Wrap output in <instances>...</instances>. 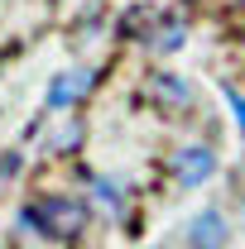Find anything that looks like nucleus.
I'll return each instance as SVG.
<instances>
[{"label":"nucleus","mask_w":245,"mask_h":249,"mask_svg":"<svg viewBox=\"0 0 245 249\" xmlns=\"http://www.w3.org/2000/svg\"><path fill=\"white\" fill-rule=\"evenodd\" d=\"M87 225H92V206H87V196H72V192H43V196L24 201L15 216V230L24 240H58V245L82 240Z\"/></svg>","instance_id":"1"},{"label":"nucleus","mask_w":245,"mask_h":249,"mask_svg":"<svg viewBox=\"0 0 245 249\" xmlns=\"http://www.w3.org/2000/svg\"><path fill=\"white\" fill-rule=\"evenodd\" d=\"M168 173H173V182L183 187V192L202 187V182L216 173V154H212V144H183V149H173V158H168Z\"/></svg>","instance_id":"2"},{"label":"nucleus","mask_w":245,"mask_h":249,"mask_svg":"<svg viewBox=\"0 0 245 249\" xmlns=\"http://www.w3.org/2000/svg\"><path fill=\"white\" fill-rule=\"evenodd\" d=\"M96 87V72L92 67H67L48 82V96H43V110H77Z\"/></svg>","instance_id":"3"},{"label":"nucleus","mask_w":245,"mask_h":249,"mask_svg":"<svg viewBox=\"0 0 245 249\" xmlns=\"http://www.w3.org/2000/svg\"><path fill=\"white\" fill-rule=\"evenodd\" d=\"M144 96H149L159 110H187L192 106V82L178 77V72H149V82H144Z\"/></svg>","instance_id":"4"},{"label":"nucleus","mask_w":245,"mask_h":249,"mask_svg":"<svg viewBox=\"0 0 245 249\" xmlns=\"http://www.w3.org/2000/svg\"><path fill=\"white\" fill-rule=\"evenodd\" d=\"M183 240H187V249H226L231 245V220L207 206V211H197V216L187 220Z\"/></svg>","instance_id":"5"},{"label":"nucleus","mask_w":245,"mask_h":249,"mask_svg":"<svg viewBox=\"0 0 245 249\" xmlns=\"http://www.w3.org/2000/svg\"><path fill=\"white\" fill-rule=\"evenodd\" d=\"M183 43H187V19H183V15H168V19H159V24H154V34L144 38V48H149L154 58H173Z\"/></svg>","instance_id":"6"},{"label":"nucleus","mask_w":245,"mask_h":249,"mask_svg":"<svg viewBox=\"0 0 245 249\" xmlns=\"http://www.w3.org/2000/svg\"><path fill=\"white\" fill-rule=\"evenodd\" d=\"M159 19H163V15H159L154 5H130L121 19H116V38H149Z\"/></svg>","instance_id":"7"},{"label":"nucleus","mask_w":245,"mask_h":249,"mask_svg":"<svg viewBox=\"0 0 245 249\" xmlns=\"http://www.w3.org/2000/svg\"><path fill=\"white\" fill-rule=\"evenodd\" d=\"M77 144H82V120H77V115H67V120H62L58 129H53V134H48L43 154H53V158H67L72 149H77Z\"/></svg>","instance_id":"8"},{"label":"nucleus","mask_w":245,"mask_h":249,"mask_svg":"<svg viewBox=\"0 0 245 249\" xmlns=\"http://www.w3.org/2000/svg\"><path fill=\"white\" fill-rule=\"evenodd\" d=\"M92 192H96L101 206H111L116 216H125V187L116 182V178H92Z\"/></svg>","instance_id":"9"},{"label":"nucleus","mask_w":245,"mask_h":249,"mask_svg":"<svg viewBox=\"0 0 245 249\" xmlns=\"http://www.w3.org/2000/svg\"><path fill=\"white\" fill-rule=\"evenodd\" d=\"M20 173H24V154H20V149H5V154H0V192L15 182Z\"/></svg>","instance_id":"10"},{"label":"nucleus","mask_w":245,"mask_h":249,"mask_svg":"<svg viewBox=\"0 0 245 249\" xmlns=\"http://www.w3.org/2000/svg\"><path fill=\"white\" fill-rule=\"evenodd\" d=\"M221 96H226V106H231V115H236V129H241V139H245V91L231 87V82H221Z\"/></svg>","instance_id":"11"},{"label":"nucleus","mask_w":245,"mask_h":249,"mask_svg":"<svg viewBox=\"0 0 245 249\" xmlns=\"http://www.w3.org/2000/svg\"><path fill=\"white\" fill-rule=\"evenodd\" d=\"M236 5H241V15H245V0H236Z\"/></svg>","instance_id":"12"},{"label":"nucleus","mask_w":245,"mask_h":249,"mask_svg":"<svg viewBox=\"0 0 245 249\" xmlns=\"http://www.w3.org/2000/svg\"><path fill=\"white\" fill-rule=\"evenodd\" d=\"M0 72H5V58H0Z\"/></svg>","instance_id":"13"}]
</instances>
